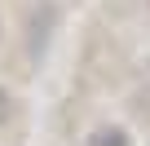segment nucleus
Segmentation results:
<instances>
[{
    "mask_svg": "<svg viewBox=\"0 0 150 146\" xmlns=\"http://www.w3.org/2000/svg\"><path fill=\"white\" fill-rule=\"evenodd\" d=\"M132 106H137V115H141V120H146V124H150V89H141V93H137V102H132Z\"/></svg>",
    "mask_w": 150,
    "mask_h": 146,
    "instance_id": "nucleus-3",
    "label": "nucleus"
},
{
    "mask_svg": "<svg viewBox=\"0 0 150 146\" xmlns=\"http://www.w3.org/2000/svg\"><path fill=\"white\" fill-rule=\"evenodd\" d=\"M88 146H128V137H124L119 128H97V133L88 137Z\"/></svg>",
    "mask_w": 150,
    "mask_h": 146,
    "instance_id": "nucleus-2",
    "label": "nucleus"
},
{
    "mask_svg": "<svg viewBox=\"0 0 150 146\" xmlns=\"http://www.w3.org/2000/svg\"><path fill=\"white\" fill-rule=\"evenodd\" d=\"M53 27H57V5H53V0L31 5V18H27V53H31V62L44 58V49L53 40Z\"/></svg>",
    "mask_w": 150,
    "mask_h": 146,
    "instance_id": "nucleus-1",
    "label": "nucleus"
}]
</instances>
